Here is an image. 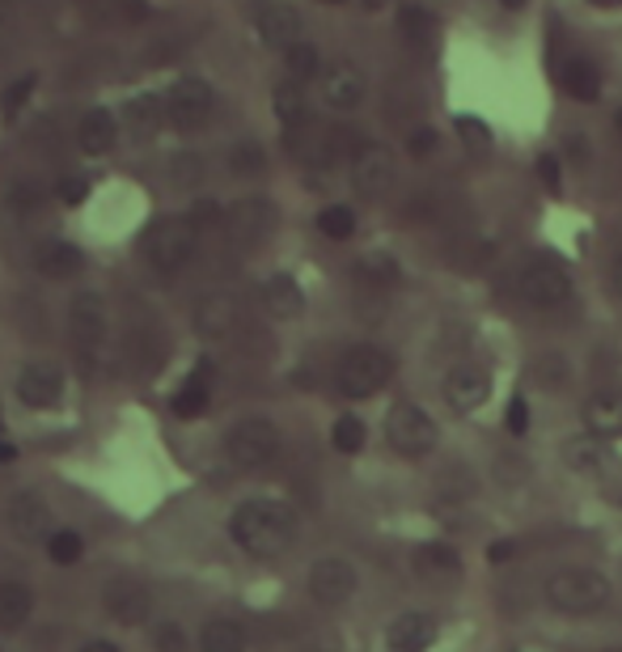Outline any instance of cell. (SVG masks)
Instances as JSON below:
<instances>
[{"label": "cell", "instance_id": "1", "mask_svg": "<svg viewBox=\"0 0 622 652\" xmlns=\"http://www.w3.org/2000/svg\"><path fill=\"white\" fill-rule=\"evenodd\" d=\"M229 534L254 560H280L297 542V513L280 500H242L229 518Z\"/></svg>", "mask_w": 622, "mask_h": 652}, {"label": "cell", "instance_id": "2", "mask_svg": "<svg viewBox=\"0 0 622 652\" xmlns=\"http://www.w3.org/2000/svg\"><path fill=\"white\" fill-rule=\"evenodd\" d=\"M542 593H546V606L559 610V614H572V619L601 614L614 602V585L598 568H559L546 576Z\"/></svg>", "mask_w": 622, "mask_h": 652}, {"label": "cell", "instance_id": "3", "mask_svg": "<svg viewBox=\"0 0 622 652\" xmlns=\"http://www.w3.org/2000/svg\"><path fill=\"white\" fill-rule=\"evenodd\" d=\"M394 378V357L378 348V343H355L343 352L339 369H334V385L343 399H373L381 385Z\"/></svg>", "mask_w": 622, "mask_h": 652}, {"label": "cell", "instance_id": "4", "mask_svg": "<svg viewBox=\"0 0 622 652\" xmlns=\"http://www.w3.org/2000/svg\"><path fill=\"white\" fill-rule=\"evenodd\" d=\"M200 247V225L195 221H182V217H161L157 225H149V233L140 238V250L149 259V268L157 271H178L195 259Z\"/></svg>", "mask_w": 622, "mask_h": 652}, {"label": "cell", "instance_id": "5", "mask_svg": "<svg viewBox=\"0 0 622 652\" xmlns=\"http://www.w3.org/2000/svg\"><path fill=\"white\" fill-rule=\"evenodd\" d=\"M516 301L530 310H559L572 297V275L555 259H533L516 271Z\"/></svg>", "mask_w": 622, "mask_h": 652}, {"label": "cell", "instance_id": "6", "mask_svg": "<svg viewBox=\"0 0 622 652\" xmlns=\"http://www.w3.org/2000/svg\"><path fill=\"white\" fill-rule=\"evenodd\" d=\"M224 453H229L233 467L259 471V467H267L280 453V428L271 424L267 415H245V420H238V424L229 428Z\"/></svg>", "mask_w": 622, "mask_h": 652}, {"label": "cell", "instance_id": "7", "mask_svg": "<svg viewBox=\"0 0 622 652\" xmlns=\"http://www.w3.org/2000/svg\"><path fill=\"white\" fill-rule=\"evenodd\" d=\"M385 441H390L402 458H423V453L437 450L441 428H437V420H432L420 403H394L390 407V415H385Z\"/></svg>", "mask_w": 622, "mask_h": 652}, {"label": "cell", "instance_id": "8", "mask_svg": "<svg viewBox=\"0 0 622 652\" xmlns=\"http://www.w3.org/2000/svg\"><path fill=\"white\" fill-rule=\"evenodd\" d=\"M394 182H399V161H394V153H390L385 144H378V140L355 144L352 149L355 195H364V200H385V195L394 191Z\"/></svg>", "mask_w": 622, "mask_h": 652}, {"label": "cell", "instance_id": "9", "mask_svg": "<svg viewBox=\"0 0 622 652\" xmlns=\"http://www.w3.org/2000/svg\"><path fill=\"white\" fill-rule=\"evenodd\" d=\"M441 399L453 415H474L491 399V373L483 364H470V360L453 364L441 378Z\"/></svg>", "mask_w": 622, "mask_h": 652}, {"label": "cell", "instance_id": "10", "mask_svg": "<svg viewBox=\"0 0 622 652\" xmlns=\"http://www.w3.org/2000/svg\"><path fill=\"white\" fill-rule=\"evenodd\" d=\"M364 93H369V77L352 60H334V64H327L318 72V102L327 111H339V114L355 111L364 102Z\"/></svg>", "mask_w": 622, "mask_h": 652}, {"label": "cell", "instance_id": "11", "mask_svg": "<svg viewBox=\"0 0 622 652\" xmlns=\"http://www.w3.org/2000/svg\"><path fill=\"white\" fill-rule=\"evenodd\" d=\"M212 107H217L212 86L200 81V77H182V81H174V90L165 93V119L174 123L178 132H195V128H203Z\"/></svg>", "mask_w": 622, "mask_h": 652}, {"label": "cell", "instance_id": "12", "mask_svg": "<svg viewBox=\"0 0 622 652\" xmlns=\"http://www.w3.org/2000/svg\"><path fill=\"white\" fill-rule=\"evenodd\" d=\"M68 335H72L81 357H93L102 348V339H107V297L93 293V289L72 297V305H68Z\"/></svg>", "mask_w": 622, "mask_h": 652}, {"label": "cell", "instance_id": "13", "mask_svg": "<svg viewBox=\"0 0 622 652\" xmlns=\"http://www.w3.org/2000/svg\"><path fill=\"white\" fill-rule=\"evenodd\" d=\"M355 593V568L343 555H322L310 568V598L318 606H343Z\"/></svg>", "mask_w": 622, "mask_h": 652}, {"label": "cell", "instance_id": "14", "mask_svg": "<svg viewBox=\"0 0 622 652\" xmlns=\"http://www.w3.org/2000/svg\"><path fill=\"white\" fill-rule=\"evenodd\" d=\"M18 399L26 407H34V411L60 407V399H64V373H60V364L30 360L22 373H18Z\"/></svg>", "mask_w": 622, "mask_h": 652}, {"label": "cell", "instance_id": "15", "mask_svg": "<svg viewBox=\"0 0 622 652\" xmlns=\"http://www.w3.org/2000/svg\"><path fill=\"white\" fill-rule=\"evenodd\" d=\"M224 229H229V238L238 242V247H259L271 238V229H275V208L267 200H242L229 208V217H224Z\"/></svg>", "mask_w": 622, "mask_h": 652}, {"label": "cell", "instance_id": "16", "mask_svg": "<svg viewBox=\"0 0 622 652\" xmlns=\"http://www.w3.org/2000/svg\"><path fill=\"white\" fill-rule=\"evenodd\" d=\"M580 415H584V432H593V437H605V441H619L622 437V385H601L593 390L584 407H580Z\"/></svg>", "mask_w": 622, "mask_h": 652}, {"label": "cell", "instance_id": "17", "mask_svg": "<svg viewBox=\"0 0 622 652\" xmlns=\"http://www.w3.org/2000/svg\"><path fill=\"white\" fill-rule=\"evenodd\" d=\"M9 525H13V534L26 542H39L56 534V530H51V509H47V500L39 492H18L9 500Z\"/></svg>", "mask_w": 622, "mask_h": 652}, {"label": "cell", "instance_id": "18", "mask_svg": "<svg viewBox=\"0 0 622 652\" xmlns=\"http://www.w3.org/2000/svg\"><path fill=\"white\" fill-rule=\"evenodd\" d=\"M437 619L432 614H423V610H407V614H399L394 623H390V631H385V644H390V652H428L432 644H437Z\"/></svg>", "mask_w": 622, "mask_h": 652}, {"label": "cell", "instance_id": "19", "mask_svg": "<svg viewBox=\"0 0 622 652\" xmlns=\"http://www.w3.org/2000/svg\"><path fill=\"white\" fill-rule=\"evenodd\" d=\"M411 568L420 572L423 581H453V576H462V555H458V546H449V542H420L415 551H411Z\"/></svg>", "mask_w": 622, "mask_h": 652}, {"label": "cell", "instance_id": "20", "mask_svg": "<svg viewBox=\"0 0 622 652\" xmlns=\"http://www.w3.org/2000/svg\"><path fill=\"white\" fill-rule=\"evenodd\" d=\"M555 77H559V90L568 93V98H576V102H598L601 98V72H598V64L584 60V56L559 60Z\"/></svg>", "mask_w": 622, "mask_h": 652}, {"label": "cell", "instance_id": "21", "mask_svg": "<svg viewBox=\"0 0 622 652\" xmlns=\"http://www.w3.org/2000/svg\"><path fill=\"white\" fill-rule=\"evenodd\" d=\"M301 13L292 9V4H267L263 13H259V39L267 47H280V51H289V47L301 43Z\"/></svg>", "mask_w": 622, "mask_h": 652}, {"label": "cell", "instance_id": "22", "mask_svg": "<svg viewBox=\"0 0 622 652\" xmlns=\"http://www.w3.org/2000/svg\"><path fill=\"white\" fill-rule=\"evenodd\" d=\"M563 462L572 474H601L610 467V441L593 432H576L563 441Z\"/></svg>", "mask_w": 622, "mask_h": 652}, {"label": "cell", "instance_id": "23", "mask_svg": "<svg viewBox=\"0 0 622 652\" xmlns=\"http://www.w3.org/2000/svg\"><path fill=\"white\" fill-rule=\"evenodd\" d=\"M81 268H86V259H81V250L72 247V242L47 238V242L34 247V271L47 275V280H72Z\"/></svg>", "mask_w": 622, "mask_h": 652}, {"label": "cell", "instance_id": "24", "mask_svg": "<svg viewBox=\"0 0 622 652\" xmlns=\"http://www.w3.org/2000/svg\"><path fill=\"white\" fill-rule=\"evenodd\" d=\"M149 593L136 585V581H111L107 585V610H111L114 623H123V628H140L144 619H149Z\"/></svg>", "mask_w": 622, "mask_h": 652}, {"label": "cell", "instance_id": "25", "mask_svg": "<svg viewBox=\"0 0 622 652\" xmlns=\"http://www.w3.org/2000/svg\"><path fill=\"white\" fill-rule=\"evenodd\" d=\"M114 140H119V123H114L111 111H89L86 119H81V128H77V144H81V153H89V158H102V153H111Z\"/></svg>", "mask_w": 622, "mask_h": 652}, {"label": "cell", "instance_id": "26", "mask_svg": "<svg viewBox=\"0 0 622 652\" xmlns=\"http://www.w3.org/2000/svg\"><path fill=\"white\" fill-rule=\"evenodd\" d=\"M263 310L271 318H280V322H289L305 310V293H301V284L292 280V275H271L263 284Z\"/></svg>", "mask_w": 622, "mask_h": 652}, {"label": "cell", "instance_id": "27", "mask_svg": "<svg viewBox=\"0 0 622 652\" xmlns=\"http://www.w3.org/2000/svg\"><path fill=\"white\" fill-rule=\"evenodd\" d=\"M208 403H212V369L200 364L187 382L178 385V394L170 399V407H174V415H182V420H195V415L208 411Z\"/></svg>", "mask_w": 622, "mask_h": 652}, {"label": "cell", "instance_id": "28", "mask_svg": "<svg viewBox=\"0 0 622 652\" xmlns=\"http://www.w3.org/2000/svg\"><path fill=\"white\" fill-rule=\"evenodd\" d=\"M195 327H200L203 335H229L233 327H238V301L224 293H212L203 297L200 305H195Z\"/></svg>", "mask_w": 622, "mask_h": 652}, {"label": "cell", "instance_id": "29", "mask_svg": "<svg viewBox=\"0 0 622 652\" xmlns=\"http://www.w3.org/2000/svg\"><path fill=\"white\" fill-rule=\"evenodd\" d=\"M355 280H360L364 289H373V293H385V289L399 284V259L385 254V250L360 254V259H355Z\"/></svg>", "mask_w": 622, "mask_h": 652}, {"label": "cell", "instance_id": "30", "mask_svg": "<svg viewBox=\"0 0 622 652\" xmlns=\"http://www.w3.org/2000/svg\"><path fill=\"white\" fill-rule=\"evenodd\" d=\"M399 30L411 51H432V47H437V18H432L423 4H402Z\"/></svg>", "mask_w": 622, "mask_h": 652}, {"label": "cell", "instance_id": "31", "mask_svg": "<svg viewBox=\"0 0 622 652\" xmlns=\"http://www.w3.org/2000/svg\"><path fill=\"white\" fill-rule=\"evenodd\" d=\"M30 610H34V593L22 581H0V628H22L30 619Z\"/></svg>", "mask_w": 622, "mask_h": 652}, {"label": "cell", "instance_id": "32", "mask_svg": "<svg viewBox=\"0 0 622 652\" xmlns=\"http://www.w3.org/2000/svg\"><path fill=\"white\" fill-rule=\"evenodd\" d=\"M271 107H275V114H280V123H284V128H305V119H310V102H305L301 81H284V86H275V93H271Z\"/></svg>", "mask_w": 622, "mask_h": 652}, {"label": "cell", "instance_id": "33", "mask_svg": "<svg viewBox=\"0 0 622 652\" xmlns=\"http://www.w3.org/2000/svg\"><path fill=\"white\" fill-rule=\"evenodd\" d=\"M200 652H245V628L233 619H212L200 631Z\"/></svg>", "mask_w": 622, "mask_h": 652}, {"label": "cell", "instance_id": "34", "mask_svg": "<svg viewBox=\"0 0 622 652\" xmlns=\"http://www.w3.org/2000/svg\"><path fill=\"white\" fill-rule=\"evenodd\" d=\"M284 68H289V81H318V72L327 64H322L313 43H297L284 51Z\"/></svg>", "mask_w": 622, "mask_h": 652}, {"label": "cell", "instance_id": "35", "mask_svg": "<svg viewBox=\"0 0 622 652\" xmlns=\"http://www.w3.org/2000/svg\"><path fill=\"white\" fill-rule=\"evenodd\" d=\"M318 229H322V238H331V242H348L355 233V212L348 203H327V208L318 212Z\"/></svg>", "mask_w": 622, "mask_h": 652}, {"label": "cell", "instance_id": "36", "mask_svg": "<svg viewBox=\"0 0 622 652\" xmlns=\"http://www.w3.org/2000/svg\"><path fill=\"white\" fill-rule=\"evenodd\" d=\"M229 170H233V174H242V179H254V174H263V170H267L263 144H254V140H242V144H233V149H229Z\"/></svg>", "mask_w": 622, "mask_h": 652}, {"label": "cell", "instance_id": "37", "mask_svg": "<svg viewBox=\"0 0 622 652\" xmlns=\"http://www.w3.org/2000/svg\"><path fill=\"white\" fill-rule=\"evenodd\" d=\"M364 437H369V432H364V420H360V415H339L331 428V445L339 453H360L364 450Z\"/></svg>", "mask_w": 622, "mask_h": 652}, {"label": "cell", "instance_id": "38", "mask_svg": "<svg viewBox=\"0 0 622 652\" xmlns=\"http://www.w3.org/2000/svg\"><path fill=\"white\" fill-rule=\"evenodd\" d=\"M47 555L60 563V568H72V563L86 555V542L77 530H56L51 539H47Z\"/></svg>", "mask_w": 622, "mask_h": 652}, {"label": "cell", "instance_id": "39", "mask_svg": "<svg viewBox=\"0 0 622 652\" xmlns=\"http://www.w3.org/2000/svg\"><path fill=\"white\" fill-rule=\"evenodd\" d=\"M533 378H538L542 385L568 382V360H563V352H546V357L533 360Z\"/></svg>", "mask_w": 622, "mask_h": 652}, {"label": "cell", "instance_id": "40", "mask_svg": "<svg viewBox=\"0 0 622 652\" xmlns=\"http://www.w3.org/2000/svg\"><path fill=\"white\" fill-rule=\"evenodd\" d=\"M153 649L157 652H187L191 649V640H187V631L178 628L174 619H165V623H157L153 628Z\"/></svg>", "mask_w": 622, "mask_h": 652}, {"label": "cell", "instance_id": "41", "mask_svg": "<svg viewBox=\"0 0 622 652\" xmlns=\"http://www.w3.org/2000/svg\"><path fill=\"white\" fill-rule=\"evenodd\" d=\"M453 128H458V136L466 140L470 149H488L491 144L488 123H483V119H474V114H458V119H453Z\"/></svg>", "mask_w": 622, "mask_h": 652}, {"label": "cell", "instance_id": "42", "mask_svg": "<svg viewBox=\"0 0 622 652\" xmlns=\"http://www.w3.org/2000/svg\"><path fill=\"white\" fill-rule=\"evenodd\" d=\"M437 144H441V140H437V132H432L428 123H420L415 132L407 136V153H411V158H432V153H437Z\"/></svg>", "mask_w": 622, "mask_h": 652}, {"label": "cell", "instance_id": "43", "mask_svg": "<svg viewBox=\"0 0 622 652\" xmlns=\"http://www.w3.org/2000/svg\"><path fill=\"white\" fill-rule=\"evenodd\" d=\"M504 428H509L512 437H525V432H530V403H525L521 394H512V399H509V415H504Z\"/></svg>", "mask_w": 622, "mask_h": 652}, {"label": "cell", "instance_id": "44", "mask_svg": "<svg viewBox=\"0 0 622 652\" xmlns=\"http://www.w3.org/2000/svg\"><path fill=\"white\" fill-rule=\"evenodd\" d=\"M30 90H34V77L13 81V86H9V93H4V107H0V114H4V119H18V111H22V102L30 98Z\"/></svg>", "mask_w": 622, "mask_h": 652}, {"label": "cell", "instance_id": "45", "mask_svg": "<svg viewBox=\"0 0 622 652\" xmlns=\"http://www.w3.org/2000/svg\"><path fill=\"white\" fill-rule=\"evenodd\" d=\"M538 179H542V187L559 191V179H563V170H559V153H542V158H538Z\"/></svg>", "mask_w": 622, "mask_h": 652}, {"label": "cell", "instance_id": "46", "mask_svg": "<svg viewBox=\"0 0 622 652\" xmlns=\"http://www.w3.org/2000/svg\"><path fill=\"white\" fill-rule=\"evenodd\" d=\"M86 191H89V182L77 174V179H68L64 187H60V200H64V203H81V200H86Z\"/></svg>", "mask_w": 622, "mask_h": 652}, {"label": "cell", "instance_id": "47", "mask_svg": "<svg viewBox=\"0 0 622 652\" xmlns=\"http://www.w3.org/2000/svg\"><path fill=\"white\" fill-rule=\"evenodd\" d=\"M516 555V542H491V551H488V560L491 563H504Z\"/></svg>", "mask_w": 622, "mask_h": 652}, {"label": "cell", "instance_id": "48", "mask_svg": "<svg viewBox=\"0 0 622 652\" xmlns=\"http://www.w3.org/2000/svg\"><path fill=\"white\" fill-rule=\"evenodd\" d=\"M81 652H119V644H111V640H89Z\"/></svg>", "mask_w": 622, "mask_h": 652}, {"label": "cell", "instance_id": "49", "mask_svg": "<svg viewBox=\"0 0 622 652\" xmlns=\"http://www.w3.org/2000/svg\"><path fill=\"white\" fill-rule=\"evenodd\" d=\"M13 458H18V450H13V445H4V441H0V467H9V462H13Z\"/></svg>", "mask_w": 622, "mask_h": 652}, {"label": "cell", "instance_id": "50", "mask_svg": "<svg viewBox=\"0 0 622 652\" xmlns=\"http://www.w3.org/2000/svg\"><path fill=\"white\" fill-rule=\"evenodd\" d=\"M614 293L622 297V254L614 259Z\"/></svg>", "mask_w": 622, "mask_h": 652}, {"label": "cell", "instance_id": "51", "mask_svg": "<svg viewBox=\"0 0 622 652\" xmlns=\"http://www.w3.org/2000/svg\"><path fill=\"white\" fill-rule=\"evenodd\" d=\"M593 9H622V0H589Z\"/></svg>", "mask_w": 622, "mask_h": 652}, {"label": "cell", "instance_id": "52", "mask_svg": "<svg viewBox=\"0 0 622 652\" xmlns=\"http://www.w3.org/2000/svg\"><path fill=\"white\" fill-rule=\"evenodd\" d=\"M500 4H504V9H509V13H516V9H525V4H530V0H500Z\"/></svg>", "mask_w": 622, "mask_h": 652}, {"label": "cell", "instance_id": "53", "mask_svg": "<svg viewBox=\"0 0 622 652\" xmlns=\"http://www.w3.org/2000/svg\"><path fill=\"white\" fill-rule=\"evenodd\" d=\"M4 30H9V9L0 4V34H4Z\"/></svg>", "mask_w": 622, "mask_h": 652}, {"label": "cell", "instance_id": "54", "mask_svg": "<svg viewBox=\"0 0 622 652\" xmlns=\"http://www.w3.org/2000/svg\"><path fill=\"white\" fill-rule=\"evenodd\" d=\"M322 4H348V0H322Z\"/></svg>", "mask_w": 622, "mask_h": 652}, {"label": "cell", "instance_id": "55", "mask_svg": "<svg viewBox=\"0 0 622 652\" xmlns=\"http://www.w3.org/2000/svg\"><path fill=\"white\" fill-rule=\"evenodd\" d=\"M601 652H622V649H601Z\"/></svg>", "mask_w": 622, "mask_h": 652}, {"label": "cell", "instance_id": "56", "mask_svg": "<svg viewBox=\"0 0 622 652\" xmlns=\"http://www.w3.org/2000/svg\"><path fill=\"white\" fill-rule=\"evenodd\" d=\"M619 128H622V111H619Z\"/></svg>", "mask_w": 622, "mask_h": 652}, {"label": "cell", "instance_id": "57", "mask_svg": "<svg viewBox=\"0 0 622 652\" xmlns=\"http://www.w3.org/2000/svg\"><path fill=\"white\" fill-rule=\"evenodd\" d=\"M619 504H622V495H619Z\"/></svg>", "mask_w": 622, "mask_h": 652}]
</instances>
